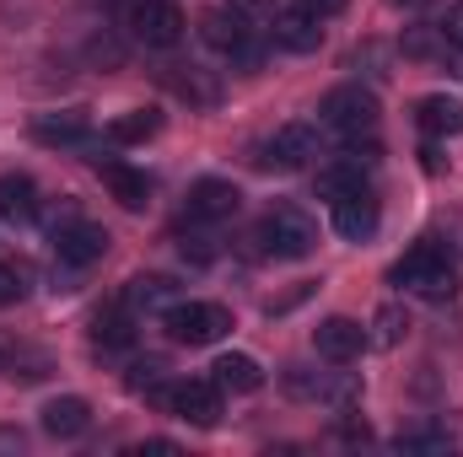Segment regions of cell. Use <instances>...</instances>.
Returning a JSON list of instances; mask_svg holds the SVG:
<instances>
[{"instance_id": "1", "label": "cell", "mask_w": 463, "mask_h": 457, "mask_svg": "<svg viewBox=\"0 0 463 457\" xmlns=\"http://www.w3.org/2000/svg\"><path fill=\"white\" fill-rule=\"evenodd\" d=\"M253 242H259V253H269V258H307V253L318 247V227H313L307 210H297V205H275V210H264V221H259V231H253Z\"/></svg>"}, {"instance_id": "2", "label": "cell", "mask_w": 463, "mask_h": 457, "mask_svg": "<svg viewBox=\"0 0 463 457\" xmlns=\"http://www.w3.org/2000/svg\"><path fill=\"white\" fill-rule=\"evenodd\" d=\"M388 280H393L399 291H415V296H431V302L453 296V264H448V253H442L437 242H415V247L393 264Z\"/></svg>"}, {"instance_id": "3", "label": "cell", "mask_w": 463, "mask_h": 457, "mask_svg": "<svg viewBox=\"0 0 463 457\" xmlns=\"http://www.w3.org/2000/svg\"><path fill=\"white\" fill-rule=\"evenodd\" d=\"M318 124L335 129L340 140L377 135V98H372L366 87H335V92L318 103Z\"/></svg>"}, {"instance_id": "4", "label": "cell", "mask_w": 463, "mask_h": 457, "mask_svg": "<svg viewBox=\"0 0 463 457\" xmlns=\"http://www.w3.org/2000/svg\"><path fill=\"white\" fill-rule=\"evenodd\" d=\"M162 329L178 344H216L232 329V312L222 302H173L162 312Z\"/></svg>"}, {"instance_id": "5", "label": "cell", "mask_w": 463, "mask_h": 457, "mask_svg": "<svg viewBox=\"0 0 463 457\" xmlns=\"http://www.w3.org/2000/svg\"><path fill=\"white\" fill-rule=\"evenodd\" d=\"M124 27L146 49H173L184 38V11L173 0H124Z\"/></svg>"}, {"instance_id": "6", "label": "cell", "mask_w": 463, "mask_h": 457, "mask_svg": "<svg viewBox=\"0 0 463 457\" xmlns=\"http://www.w3.org/2000/svg\"><path fill=\"white\" fill-rule=\"evenodd\" d=\"M162 409H167V415H178V420H189V425H200V431H211V425L222 420V387H216L211 377L173 382V387H167V398H162Z\"/></svg>"}, {"instance_id": "7", "label": "cell", "mask_w": 463, "mask_h": 457, "mask_svg": "<svg viewBox=\"0 0 463 457\" xmlns=\"http://www.w3.org/2000/svg\"><path fill=\"white\" fill-rule=\"evenodd\" d=\"M318 156V129L313 124H280L269 140H264V151H259V162L264 167H280V173H297V167H307Z\"/></svg>"}, {"instance_id": "8", "label": "cell", "mask_w": 463, "mask_h": 457, "mask_svg": "<svg viewBox=\"0 0 463 457\" xmlns=\"http://www.w3.org/2000/svg\"><path fill=\"white\" fill-rule=\"evenodd\" d=\"M109 253V231L92 227V221H60L54 227V258L65 264V269H87V264H98Z\"/></svg>"}, {"instance_id": "9", "label": "cell", "mask_w": 463, "mask_h": 457, "mask_svg": "<svg viewBox=\"0 0 463 457\" xmlns=\"http://www.w3.org/2000/svg\"><path fill=\"white\" fill-rule=\"evenodd\" d=\"M237 205H242V194L222 183V178H200L194 189H189V205H184V216H189V227H216V221H232L237 216Z\"/></svg>"}, {"instance_id": "10", "label": "cell", "mask_w": 463, "mask_h": 457, "mask_svg": "<svg viewBox=\"0 0 463 457\" xmlns=\"http://www.w3.org/2000/svg\"><path fill=\"white\" fill-rule=\"evenodd\" d=\"M335 231L345 237V242H366V237H377V221H383V210H377V194L361 183V189H350V194H340L335 205Z\"/></svg>"}, {"instance_id": "11", "label": "cell", "mask_w": 463, "mask_h": 457, "mask_svg": "<svg viewBox=\"0 0 463 457\" xmlns=\"http://www.w3.org/2000/svg\"><path fill=\"white\" fill-rule=\"evenodd\" d=\"M92 173L103 178V189L114 194L124 210H146V200H151V178H146L140 167H129V162H118V156H92Z\"/></svg>"}, {"instance_id": "12", "label": "cell", "mask_w": 463, "mask_h": 457, "mask_svg": "<svg viewBox=\"0 0 463 457\" xmlns=\"http://www.w3.org/2000/svg\"><path fill=\"white\" fill-rule=\"evenodd\" d=\"M200 33H205V43H211L216 54H227V60H253V27H248V16H237L232 5L211 11V16L200 22Z\"/></svg>"}, {"instance_id": "13", "label": "cell", "mask_w": 463, "mask_h": 457, "mask_svg": "<svg viewBox=\"0 0 463 457\" xmlns=\"http://www.w3.org/2000/svg\"><path fill=\"white\" fill-rule=\"evenodd\" d=\"M275 43H280L286 54H313V49L324 43V16H313V11H302V5L275 11Z\"/></svg>"}, {"instance_id": "14", "label": "cell", "mask_w": 463, "mask_h": 457, "mask_svg": "<svg viewBox=\"0 0 463 457\" xmlns=\"http://www.w3.org/2000/svg\"><path fill=\"white\" fill-rule=\"evenodd\" d=\"M313 350H318L324 360H355V355L366 350V329H361L355 318H324V323L313 329Z\"/></svg>"}, {"instance_id": "15", "label": "cell", "mask_w": 463, "mask_h": 457, "mask_svg": "<svg viewBox=\"0 0 463 457\" xmlns=\"http://www.w3.org/2000/svg\"><path fill=\"white\" fill-rule=\"evenodd\" d=\"M38 210H43L38 183H33L27 173H5V178H0V221H11V227H33Z\"/></svg>"}, {"instance_id": "16", "label": "cell", "mask_w": 463, "mask_h": 457, "mask_svg": "<svg viewBox=\"0 0 463 457\" xmlns=\"http://www.w3.org/2000/svg\"><path fill=\"white\" fill-rule=\"evenodd\" d=\"M87 425H92V404H87V398L65 393V398H49V404H43V431H49L54 442H76Z\"/></svg>"}, {"instance_id": "17", "label": "cell", "mask_w": 463, "mask_h": 457, "mask_svg": "<svg viewBox=\"0 0 463 457\" xmlns=\"http://www.w3.org/2000/svg\"><path fill=\"white\" fill-rule=\"evenodd\" d=\"M211 382L222 387V393H259L264 387V371H259V360L253 355H216V366H211Z\"/></svg>"}, {"instance_id": "18", "label": "cell", "mask_w": 463, "mask_h": 457, "mask_svg": "<svg viewBox=\"0 0 463 457\" xmlns=\"http://www.w3.org/2000/svg\"><path fill=\"white\" fill-rule=\"evenodd\" d=\"M415 124L426 135H463V103L448 98V92H431V98L415 103Z\"/></svg>"}, {"instance_id": "19", "label": "cell", "mask_w": 463, "mask_h": 457, "mask_svg": "<svg viewBox=\"0 0 463 457\" xmlns=\"http://www.w3.org/2000/svg\"><path fill=\"white\" fill-rule=\"evenodd\" d=\"M33 135L43 145H81L87 140V114L71 108V114H38L33 118Z\"/></svg>"}, {"instance_id": "20", "label": "cell", "mask_w": 463, "mask_h": 457, "mask_svg": "<svg viewBox=\"0 0 463 457\" xmlns=\"http://www.w3.org/2000/svg\"><path fill=\"white\" fill-rule=\"evenodd\" d=\"M162 129V114L156 108H129V114H118L114 124H109V140L114 145H140V140H151Z\"/></svg>"}, {"instance_id": "21", "label": "cell", "mask_w": 463, "mask_h": 457, "mask_svg": "<svg viewBox=\"0 0 463 457\" xmlns=\"http://www.w3.org/2000/svg\"><path fill=\"white\" fill-rule=\"evenodd\" d=\"M167 296H173V280H162V275H140V280L124 285V307H129V312H151V307H162Z\"/></svg>"}, {"instance_id": "22", "label": "cell", "mask_w": 463, "mask_h": 457, "mask_svg": "<svg viewBox=\"0 0 463 457\" xmlns=\"http://www.w3.org/2000/svg\"><path fill=\"white\" fill-rule=\"evenodd\" d=\"M361 173L366 167H355V162H345V156H335L324 173H318V200H340V194H350V189H361Z\"/></svg>"}, {"instance_id": "23", "label": "cell", "mask_w": 463, "mask_h": 457, "mask_svg": "<svg viewBox=\"0 0 463 457\" xmlns=\"http://www.w3.org/2000/svg\"><path fill=\"white\" fill-rule=\"evenodd\" d=\"M92 344H98L103 355H124V350H135V323H129V318H98Z\"/></svg>"}, {"instance_id": "24", "label": "cell", "mask_w": 463, "mask_h": 457, "mask_svg": "<svg viewBox=\"0 0 463 457\" xmlns=\"http://www.w3.org/2000/svg\"><path fill=\"white\" fill-rule=\"evenodd\" d=\"M404 334H410V318H404L399 307H383V312H377V344H399Z\"/></svg>"}, {"instance_id": "25", "label": "cell", "mask_w": 463, "mask_h": 457, "mask_svg": "<svg viewBox=\"0 0 463 457\" xmlns=\"http://www.w3.org/2000/svg\"><path fill=\"white\" fill-rule=\"evenodd\" d=\"M399 447H410V452H415V447L442 452V447H448V431H404V436H399Z\"/></svg>"}, {"instance_id": "26", "label": "cell", "mask_w": 463, "mask_h": 457, "mask_svg": "<svg viewBox=\"0 0 463 457\" xmlns=\"http://www.w3.org/2000/svg\"><path fill=\"white\" fill-rule=\"evenodd\" d=\"M22 302V269L16 264H0V307Z\"/></svg>"}, {"instance_id": "27", "label": "cell", "mask_w": 463, "mask_h": 457, "mask_svg": "<svg viewBox=\"0 0 463 457\" xmlns=\"http://www.w3.org/2000/svg\"><path fill=\"white\" fill-rule=\"evenodd\" d=\"M237 16H248V22H264V16H275V0H227Z\"/></svg>"}, {"instance_id": "28", "label": "cell", "mask_w": 463, "mask_h": 457, "mask_svg": "<svg viewBox=\"0 0 463 457\" xmlns=\"http://www.w3.org/2000/svg\"><path fill=\"white\" fill-rule=\"evenodd\" d=\"M442 38H448L453 49H463V0L458 5H448V16H442Z\"/></svg>"}, {"instance_id": "29", "label": "cell", "mask_w": 463, "mask_h": 457, "mask_svg": "<svg viewBox=\"0 0 463 457\" xmlns=\"http://www.w3.org/2000/svg\"><path fill=\"white\" fill-rule=\"evenodd\" d=\"M297 5H302V11H313V16H324V22H329V16H335V11H340V5H345V0H297Z\"/></svg>"}, {"instance_id": "30", "label": "cell", "mask_w": 463, "mask_h": 457, "mask_svg": "<svg viewBox=\"0 0 463 457\" xmlns=\"http://www.w3.org/2000/svg\"><path fill=\"white\" fill-rule=\"evenodd\" d=\"M399 5H426V0H399Z\"/></svg>"}]
</instances>
